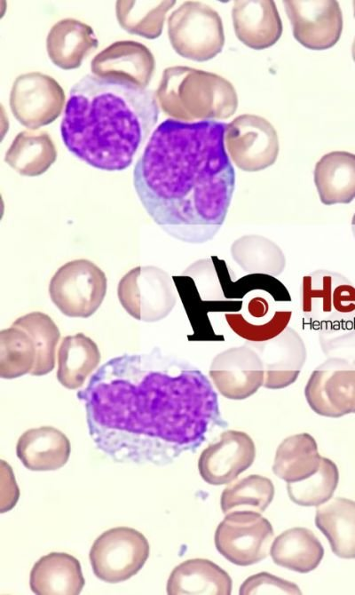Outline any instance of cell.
Segmentation results:
<instances>
[{
  "label": "cell",
  "instance_id": "cell-1",
  "mask_svg": "<svg viewBox=\"0 0 355 595\" xmlns=\"http://www.w3.org/2000/svg\"><path fill=\"white\" fill-rule=\"evenodd\" d=\"M77 398L97 448L117 462L169 464L198 448L219 419L209 378L158 347L110 359Z\"/></svg>",
  "mask_w": 355,
  "mask_h": 595
},
{
  "label": "cell",
  "instance_id": "cell-2",
  "mask_svg": "<svg viewBox=\"0 0 355 595\" xmlns=\"http://www.w3.org/2000/svg\"><path fill=\"white\" fill-rule=\"evenodd\" d=\"M226 125L166 119L136 163L133 186L140 202L175 239L203 243L224 224L235 186L225 151Z\"/></svg>",
  "mask_w": 355,
  "mask_h": 595
},
{
  "label": "cell",
  "instance_id": "cell-3",
  "mask_svg": "<svg viewBox=\"0 0 355 595\" xmlns=\"http://www.w3.org/2000/svg\"><path fill=\"white\" fill-rule=\"evenodd\" d=\"M156 95L133 82L89 74L70 89L60 123L64 145L102 171H122L155 126Z\"/></svg>",
  "mask_w": 355,
  "mask_h": 595
},
{
  "label": "cell",
  "instance_id": "cell-4",
  "mask_svg": "<svg viewBox=\"0 0 355 595\" xmlns=\"http://www.w3.org/2000/svg\"><path fill=\"white\" fill-rule=\"evenodd\" d=\"M157 95L167 115L185 122L225 119L238 106L236 91L228 80L188 67L165 69Z\"/></svg>",
  "mask_w": 355,
  "mask_h": 595
},
{
  "label": "cell",
  "instance_id": "cell-5",
  "mask_svg": "<svg viewBox=\"0 0 355 595\" xmlns=\"http://www.w3.org/2000/svg\"><path fill=\"white\" fill-rule=\"evenodd\" d=\"M168 34L177 53L196 61L214 58L225 44L219 14L199 2H185L171 13L168 20Z\"/></svg>",
  "mask_w": 355,
  "mask_h": 595
},
{
  "label": "cell",
  "instance_id": "cell-6",
  "mask_svg": "<svg viewBox=\"0 0 355 595\" xmlns=\"http://www.w3.org/2000/svg\"><path fill=\"white\" fill-rule=\"evenodd\" d=\"M106 289L105 273L93 262L81 258L68 261L56 271L49 294L63 314L88 318L101 305Z\"/></svg>",
  "mask_w": 355,
  "mask_h": 595
},
{
  "label": "cell",
  "instance_id": "cell-7",
  "mask_svg": "<svg viewBox=\"0 0 355 595\" xmlns=\"http://www.w3.org/2000/svg\"><path fill=\"white\" fill-rule=\"evenodd\" d=\"M117 296L130 316L146 322L164 319L177 303L171 277L154 266H139L125 274L119 281Z\"/></svg>",
  "mask_w": 355,
  "mask_h": 595
},
{
  "label": "cell",
  "instance_id": "cell-8",
  "mask_svg": "<svg viewBox=\"0 0 355 595\" xmlns=\"http://www.w3.org/2000/svg\"><path fill=\"white\" fill-rule=\"evenodd\" d=\"M149 556V543L138 530L118 527L101 534L90 551L94 575L100 580L116 583L136 575Z\"/></svg>",
  "mask_w": 355,
  "mask_h": 595
},
{
  "label": "cell",
  "instance_id": "cell-9",
  "mask_svg": "<svg viewBox=\"0 0 355 595\" xmlns=\"http://www.w3.org/2000/svg\"><path fill=\"white\" fill-rule=\"evenodd\" d=\"M273 536L271 523L258 512L236 511L217 526L215 545L227 560L246 567L267 557Z\"/></svg>",
  "mask_w": 355,
  "mask_h": 595
},
{
  "label": "cell",
  "instance_id": "cell-10",
  "mask_svg": "<svg viewBox=\"0 0 355 595\" xmlns=\"http://www.w3.org/2000/svg\"><path fill=\"white\" fill-rule=\"evenodd\" d=\"M304 395L318 415L337 418L355 413V361L327 358L312 372Z\"/></svg>",
  "mask_w": 355,
  "mask_h": 595
},
{
  "label": "cell",
  "instance_id": "cell-11",
  "mask_svg": "<svg viewBox=\"0 0 355 595\" xmlns=\"http://www.w3.org/2000/svg\"><path fill=\"white\" fill-rule=\"evenodd\" d=\"M225 145L234 164L245 171H258L272 165L279 154L274 127L255 115H241L226 125Z\"/></svg>",
  "mask_w": 355,
  "mask_h": 595
},
{
  "label": "cell",
  "instance_id": "cell-12",
  "mask_svg": "<svg viewBox=\"0 0 355 595\" xmlns=\"http://www.w3.org/2000/svg\"><path fill=\"white\" fill-rule=\"evenodd\" d=\"M301 306L304 317L320 327L355 312V287L341 274L313 271L303 278Z\"/></svg>",
  "mask_w": 355,
  "mask_h": 595
},
{
  "label": "cell",
  "instance_id": "cell-13",
  "mask_svg": "<svg viewBox=\"0 0 355 595\" xmlns=\"http://www.w3.org/2000/svg\"><path fill=\"white\" fill-rule=\"evenodd\" d=\"M64 101L65 94L58 82L41 73L18 76L10 95L13 115L32 130L52 123L60 115Z\"/></svg>",
  "mask_w": 355,
  "mask_h": 595
},
{
  "label": "cell",
  "instance_id": "cell-14",
  "mask_svg": "<svg viewBox=\"0 0 355 595\" xmlns=\"http://www.w3.org/2000/svg\"><path fill=\"white\" fill-rule=\"evenodd\" d=\"M209 375L217 390L225 398L243 400L263 386L264 370L257 352L248 342L217 353Z\"/></svg>",
  "mask_w": 355,
  "mask_h": 595
},
{
  "label": "cell",
  "instance_id": "cell-15",
  "mask_svg": "<svg viewBox=\"0 0 355 595\" xmlns=\"http://www.w3.org/2000/svg\"><path fill=\"white\" fill-rule=\"evenodd\" d=\"M295 38L312 50L334 46L343 30V15L337 1L283 2Z\"/></svg>",
  "mask_w": 355,
  "mask_h": 595
},
{
  "label": "cell",
  "instance_id": "cell-16",
  "mask_svg": "<svg viewBox=\"0 0 355 595\" xmlns=\"http://www.w3.org/2000/svg\"><path fill=\"white\" fill-rule=\"evenodd\" d=\"M256 457L252 438L244 432L228 430L217 442L209 445L201 454L198 469L209 484H228L246 471Z\"/></svg>",
  "mask_w": 355,
  "mask_h": 595
},
{
  "label": "cell",
  "instance_id": "cell-17",
  "mask_svg": "<svg viewBox=\"0 0 355 595\" xmlns=\"http://www.w3.org/2000/svg\"><path fill=\"white\" fill-rule=\"evenodd\" d=\"M259 354L267 389H282L298 377L307 357L305 344L296 330L287 327L279 336L261 343H250Z\"/></svg>",
  "mask_w": 355,
  "mask_h": 595
},
{
  "label": "cell",
  "instance_id": "cell-18",
  "mask_svg": "<svg viewBox=\"0 0 355 595\" xmlns=\"http://www.w3.org/2000/svg\"><path fill=\"white\" fill-rule=\"evenodd\" d=\"M232 18L236 36L252 49L273 45L282 33L279 12L271 0L235 1Z\"/></svg>",
  "mask_w": 355,
  "mask_h": 595
},
{
  "label": "cell",
  "instance_id": "cell-19",
  "mask_svg": "<svg viewBox=\"0 0 355 595\" xmlns=\"http://www.w3.org/2000/svg\"><path fill=\"white\" fill-rule=\"evenodd\" d=\"M91 67L96 75L124 79L146 88L154 72V60L144 44L121 41L96 55Z\"/></svg>",
  "mask_w": 355,
  "mask_h": 595
},
{
  "label": "cell",
  "instance_id": "cell-20",
  "mask_svg": "<svg viewBox=\"0 0 355 595\" xmlns=\"http://www.w3.org/2000/svg\"><path fill=\"white\" fill-rule=\"evenodd\" d=\"M71 447L67 437L52 426L26 431L18 440L16 454L31 471H54L67 462Z\"/></svg>",
  "mask_w": 355,
  "mask_h": 595
},
{
  "label": "cell",
  "instance_id": "cell-21",
  "mask_svg": "<svg viewBox=\"0 0 355 595\" xmlns=\"http://www.w3.org/2000/svg\"><path fill=\"white\" fill-rule=\"evenodd\" d=\"M29 584L38 595H76L84 585V578L77 559L64 552H51L36 562Z\"/></svg>",
  "mask_w": 355,
  "mask_h": 595
},
{
  "label": "cell",
  "instance_id": "cell-22",
  "mask_svg": "<svg viewBox=\"0 0 355 595\" xmlns=\"http://www.w3.org/2000/svg\"><path fill=\"white\" fill-rule=\"evenodd\" d=\"M314 183L325 205L350 203L355 198V155L333 151L316 163Z\"/></svg>",
  "mask_w": 355,
  "mask_h": 595
},
{
  "label": "cell",
  "instance_id": "cell-23",
  "mask_svg": "<svg viewBox=\"0 0 355 595\" xmlns=\"http://www.w3.org/2000/svg\"><path fill=\"white\" fill-rule=\"evenodd\" d=\"M232 586L231 577L219 566L209 559H192L172 570L167 592L170 595H229Z\"/></svg>",
  "mask_w": 355,
  "mask_h": 595
},
{
  "label": "cell",
  "instance_id": "cell-24",
  "mask_svg": "<svg viewBox=\"0 0 355 595\" xmlns=\"http://www.w3.org/2000/svg\"><path fill=\"white\" fill-rule=\"evenodd\" d=\"M98 46L92 28L73 19L56 23L50 30L46 47L49 58L62 69L80 67L82 60Z\"/></svg>",
  "mask_w": 355,
  "mask_h": 595
},
{
  "label": "cell",
  "instance_id": "cell-25",
  "mask_svg": "<svg viewBox=\"0 0 355 595\" xmlns=\"http://www.w3.org/2000/svg\"><path fill=\"white\" fill-rule=\"evenodd\" d=\"M315 523L336 556L355 559L354 501L335 497L320 504L316 511Z\"/></svg>",
  "mask_w": 355,
  "mask_h": 595
},
{
  "label": "cell",
  "instance_id": "cell-26",
  "mask_svg": "<svg viewBox=\"0 0 355 595\" xmlns=\"http://www.w3.org/2000/svg\"><path fill=\"white\" fill-rule=\"evenodd\" d=\"M270 555L275 564L304 574L320 565L324 549L312 530L293 528L274 539Z\"/></svg>",
  "mask_w": 355,
  "mask_h": 595
},
{
  "label": "cell",
  "instance_id": "cell-27",
  "mask_svg": "<svg viewBox=\"0 0 355 595\" xmlns=\"http://www.w3.org/2000/svg\"><path fill=\"white\" fill-rule=\"evenodd\" d=\"M99 361L100 352L91 338L83 333L67 336L58 353L57 378L64 387L78 389Z\"/></svg>",
  "mask_w": 355,
  "mask_h": 595
},
{
  "label": "cell",
  "instance_id": "cell-28",
  "mask_svg": "<svg viewBox=\"0 0 355 595\" xmlns=\"http://www.w3.org/2000/svg\"><path fill=\"white\" fill-rule=\"evenodd\" d=\"M315 439L307 432L284 439L278 446L272 471L288 482H296L313 474L321 461Z\"/></svg>",
  "mask_w": 355,
  "mask_h": 595
},
{
  "label": "cell",
  "instance_id": "cell-29",
  "mask_svg": "<svg viewBox=\"0 0 355 595\" xmlns=\"http://www.w3.org/2000/svg\"><path fill=\"white\" fill-rule=\"evenodd\" d=\"M233 261L247 274L278 276L285 269L286 258L272 240L260 234H246L230 248Z\"/></svg>",
  "mask_w": 355,
  "mask_h": 595
},
{
  "label": "cell",
  "instance_id": "cell-30",
  "mask_svg": "<svg viewBox=\"0 0 355 595\" xmlns=\"http://www.w3.org/2000/svg\"><path fill=\"white\" fill-rule=\"evenodd\" d=\"M57 151L45 131H21L13 139L4 157L18 173L27 177L44 173L55 162Z\"/></svg>",
  "mask_w": 355,
  "mask_h": 595
},
{
  "label": "cell",
  "instance_id": "cell-31",
  "mask_svg": "<svg viewBox=\"0 0 355 595\" xmlns=\"http://www.w3.org/2000/svg\"><path fill=\"white\" fill-rule=\"evenodd\" d=\"M36 348L31 336L12 324L0 331V377L12 379L31 373L36 362Z\"/></svg>",
  "mask_w": 355,
  "mask_h": 595
},
{
  "label": "cell",
  "instance_id": "cell-32",
  "mask_svg": "<svg viewBox=\"0 0 355 595\" xmlns=\"http://www.w3.org/2000/svg\"><path fill=\"white\" fill-rule=\"evenodd\" d=\"M274 487L266 477L252 474L226 487L220 499L225 514L236 511L263 512L271 504Z\"/></svg>",
  "mask_w": 355,
  "mask_h": 595
},
{
  "label": "cell",
  "instance_id": "cell-33",
  "mask_svg": "<svg viewBox=\"0 0 355 595\" xmlns=\"http://www.w3.org/2000/svg\"><path fill=\"white\" fill-rule=\"evenodd\" d=\"M24 329L33 338L36 348V362L30 373L44 376L55 366V351L60 332L52 319L42 312H32L19 317L13 323Z\"/></svg>",
  "mask_w": 355,
  "mask_h": 595
},
{
  "label": "cell",
  "instance_id": "cell-34",
  "mask_svg": "<svg viewBox=\"0 0 355 595\" xmlns=\"http://www.w3.org/2000/svg\"><path fill=\"white\" fill-rule=\"evenodd\" d=\"M338 480L336 464L327 457H321L317 472L304 480L288 483V494L298 505L319 506L332 497Z\"/></svg>",
  "mask_w": 355,
  "mask_h": 595
},
{
  "label": "cell",
  "instance_id": "cell-35",
  "mask_svg": "<svg viewBox=\"0 0 355 595\" xmlns=\"http://www.w3.org/2000/svg\"><path fill=\"white\" fill-rule=\"evenodd\" d=\"M319 343L327 358L355 361V312L322 324Z\"/></svg>",
  "mask_w": 355,
  "mask_h": 595
},
{
  "label": "cell",
  "instance_id": "cell-36",
  "mask_svg": "<svg viewBox=\"0 0 355 595\" xmlns=\"http://www.w3.org/2000/svg\"><path fill=\"white\" fill-rule=\"evenodd\" d=\"M291 316L290 311H276L265 322L255 323L241 313H229L225 320L230 329L247 342L261 343L279 336L288 327Z\"/></svg>",
  "mask_w": 355,
  "mask_h": 595
},
{
  "label": "cell",
  "instance_id": "cell-37",
  "mask_svg": "<svg viewBox=\"0 0 355 595\" xmlns=\"http://www.w3.org/2000/svg\"><path fill=\"white\" fill-rule=\"evenodd\" d=\"M301 594L298 586L266 572L248 577L240 587V594Z\"/></svg>",
  "mask_w": 355,
  "mask_h": 595
},
{
  "label": "cell",
  "instance_id": "cell-38",
  "mask_svg": "<svg viewBox=\"0 0 355 595\" xmlns=\"http://www.w3.org/2000/svg\"><path fill=\"white\" fill-rule=\"evenodd\" d=\"M248 309L251 316L255 318H262L267 313L269 305L264 298L256 297L249 301Z\"/></svg>",
  "mask_w": 355,
  "mask_h": 595
},
{
  "label": "cell",
  "instance_id": "cell-39",
  "mask_svg": "<svg viewBox=\"0 0 355 595\" xmlns=\"http://www.w3.org/2000/svg\"><path fill=\"white\" fill-rule=\"evenodd\" d=\"M351 230H352L353 236L355 238V213H354V215L352 217V219H351Z\"/></svg>",
  "mask_w": 355,
  "mask_h": 595
},
{
  "label": "cell",
  "instance_id": "cell-40",
  "mask_svg": "<svg viewBox=\"0 0 355 595\" xmlns=\"http://www.w3.org/2000/svg\"><path fill=\"white\" fill-rule=\"evenodd\" d=\"M351 52H352V58H353V60H354V61H355V38H354V41H353V44H352V50H351Z\"/></svg>",
  "mask_w": 355,
  "mask_h": 595
},
{
  "label": "cell",
  "instance_id": "cell-41",
  "mask_svg": "<svg viewBox=\"0 0 355 595\" xmlns=\"http://www.w3.org/2000/svg\"><path fill=\"white\" fill-rule=\"evenodd\" d=\"M353 7H354V16H355V1L353 2Z\"/></svg>",
  "mask_w": 355,
  "mask_h": 595
}]
</instances>
